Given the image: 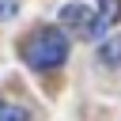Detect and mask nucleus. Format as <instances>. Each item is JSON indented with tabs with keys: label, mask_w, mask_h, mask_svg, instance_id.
I'll return each instance as SVG.
<instances>
[{
	"label": "nucleus",
	"mask_w": 121,
	"mask_h": 121,
	"mask_svg": "<svg viewBox=\"0 0 121 121\" xmlns=\"http://www.w3.org/2000/svg\"><path fill=\"white\" fill-rule=\"evenodd\" d=\"M60 23H64L68 30H76L79 38H95V15H91V8L79 4V0L60 8Z\"/></svg>",
	"instance_id": "2"
},
{
	"label": "nucleus",
	"mask_w": 121,
	"mask_h": 121,
	"mask_svg": "<svg viewBox=\"0 0 121 121\" xmlns=\"http://www.w3.org/2000/svg\"><path fill=\"white\" fill-rule=\"evenodd\" d=\"M0 121H30V113H26L23 106H15V102H4V98H0Z\"/></svg>",
	"instance_id": "5"
},
{
	"label": "nucleus",
	"mask_w": 121,
	"mask_h": 121,
	"mask_svg": "<svg viewBox=\"0 0 121 121\" xmlns=\"http://www.w3.org/2000/svg\"><path fill=\"white\" fill-rule=\"evenodd\" d=\"M121 19V0H98V11H95V38L106 30V26H113Z\"/></svg>",
	"instance_id": "3"
},
{
	"label": "nucleus",
	"mask_w": 121,
	"mask_h": 121,
	"mask_svg": "<svg viewBox=\"0 0 121 121\" xmlns=\"http://www.w3.org/2000/svg\"><path fill=\"white\" fill-rule=\"evenodd\" d=\"M23 60L30 68H60L68 60V38L60 30H38L23 42Z\"/></svg>",
	"instance_id": "1"
},
{
	"label": "nucleus",
	"mask_w": 121,
	"mask_h": 121,
	"mask_svg": "<svg viewBox=\"0 0 121 121\" xmlns=\"http://www.w3.org/2000/svg\"><path fill=\"white\" fill-rule=\"evenodd\" d=\"M98 60H102V64H110V68H121V34L98 45Z\"/></svg>",
	"instance_id": "4"
},
{
	"label": "nucleus",
	"mask_w": 121,
	"mask_h": 121,
	"mask_svg": "<svg viewBox=\"0 0 121 121\" xmlns=\"http://www.w3.org/2000/svg\"><path fill=\"white\" fill-rule=\"evenodd\" d=\"M15 11H19V0H0V23L15 19Z\"/></svg>",
	"instance_id": "6"
}]
</instances>
